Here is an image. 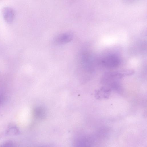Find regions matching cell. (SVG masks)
Returning <instances> with one entry per match:
<instances>
[{"mask_svg": "<svg viewBox=\"0 0 147 147\" xmlns=\"http://www.w3.org/2000/svg\"><path fill=\"white\" fill-rule=\"evenodd\" d=\"M13 143L11 140H7L4 142L0 144V147H12Z\"/></svg>", "mask_w": 147, "mask_h": 147, "instance_id": "8", "label": "cell"}, {"mask_svg": "<svg viewBox=\"0 0 147 147\" xmlns=\"http://www.w3.org/2000/svg\"><path fill=\"white\" fill-rule=\"evenodd\" d=\"M2 13L5 20L8 23H11L13 21L14 13L13 10L11 7H5L3 9Z\"/></svg>", "mask_w": 147, "mask_h": 147, "instance_id": "4", "label": "cell"}, {"mask_svg": "<svg viewBox=\"0 0 147 147\" xmlns=\"http://www.w3.org/2000/svg\"><path fill=\"white\" fill-rule=\"evenodd\" d=\"M102 63L105 67L113 68L119 65L120 63V60L117 55L110 54L103 58L102 60Z\"/></svg>", "mask_w": 147, "mask_h": 147, "instance_id": "2", "label": "cell"}, {"mask_svg": "<svg viewBox=\"0 0 147 147\" xmlns=\"http://www.w3.org/2000/svg\"><path fill=\"white\" fill-rule=\"evenodd\" d=\"M73 37V34L70 32H66L59 35L56 37L55 41L57 44H63L71 41Z\"/></svg>", "mask_w": 147, "mask_h": 147, "instance_id": "3", "label": "cell"}, {"mask_svg": "<svg viewBox=\"0 0 147 147\" xmlns=\"http://www.w3.org/2000/svg\"><path fill=\"white\" fill-rule=\"evenodd\" d=\"M19 131L16 126L11 125L8 127L6 133L8 135H14L19 134Z\"/></svg>", "mask_w": 147, "mask_h": 147, "instance_id": "6", "label": "cell"}, {"mask_svg": "<svg viewBox=\"0 0 147 147\" xmlns=\"http://www.w3.org/2000/svg\"><path fill=\"white\" fill-rule=\"evenodd\" d=\"M110 89L107 87H103L97 91L96 92V96L99 98H108L109 95Z\"/></svg>", "mask_w": 147, "mask_h": 147, "instance_id": "5", "label": "cell"}, {"mask_svg": "<svg viewBox=\"0 0 147 147\" xmlns=\"http://www.w3.org/2000/svg\"><path fill=\"white\" fill-rule=\"evenodd\" d=\"M123 74L117 72H113L105 74L103 77L102 82L108 84L112 89L115 90L119 88V80L121 78Z\"/></svg>", "mask_w": 147, "mask_h": 147, "instance_id": "1", "label": "cell"}, {"mask_svg": "<svg viewBox=\"0 0 147 147\" xmlns=\"http://www.w3.org/2000/svg\"><path fill=\"white\" fill-rule=\"evenodd\" d=\"M34 113L37 116L41 117L44 116L45 113V111L42 108L38 107L35 109Z\"/></svg>", "mask_w": 147, "mask_h": 147, "instance_id": "7", "label": "cell"}]
</instances>
